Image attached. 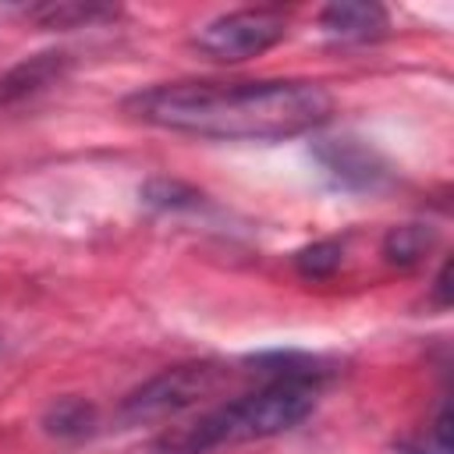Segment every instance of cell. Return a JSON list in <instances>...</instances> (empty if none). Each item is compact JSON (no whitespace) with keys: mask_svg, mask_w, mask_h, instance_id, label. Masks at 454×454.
Instances as JSON below:
<instances>
[{"mask_svg":"<svg viewBox=\"0 0 454 454\" xmlns=\"http://www.w3.org/2000/svg\"><path fill=\"white\" fill-rule=\"evenodd\" d=\"M124 114L163 131L213 142H284L326 124L333 96L305 78L163 82L131 92Z\"/></svg>","mask_w":454,"mask_h":454,"instance_id":"obj_1","label":"cell"},{"mask_svg":"<svg viewBox=\"0 0 454 454\" xmlns=\"http://www.w3.org/2000/svg\"><path fill=\"white\" fill-rule=\"evenodd\" d=\"M266 369L270 372L255 390L206 411L195 426L163 440L156 454H206L213 447L266 440L294 429L316 408L319 383L330 369L319 358L305 355H270Z\"/></svg>","mask_w":454,"mask_h":454,"instance_id":"obj_2","label":"cell"},{"mask_svg":"<svg viewBox=\"0 0 454 454\" xmlns=\"http://www.w3.org/2000/svg\"><path fill=\"white\" fill-rule=\"evenodd\" d=\"M227 376H231V369L216 365V362H184V365L163 369L124 397L121 415H124V422H153V419L177 415V411L199 404L202 397L216 394Z\"/></svg>","mask_w":454,"mask_h":454,"instance_id":"obj_3","label":"cell"},{"mask_svg":"<svg viewBox=\"0 0 454 454\" xmlns=\"http://www.w3.org/2000/svg\"><path fill=\"white\" fill-rule=\"evenodd\" d=\"M287 35V18L273 7H245V11H231L220 14L213 21H206L192 46L216 60V64H241L248 57H259L266 50H273L280 39Z\"/></svg>","mask_w":454,"mask_h":454,"instance_id":"obj_4","label":"cell"},{"mask_svg":"<svg viewBox=\"0 0 454 454\" xmlns=\"http://www.w3.org/2000/svg\"><path fill=\"white\" fill-rule=\"evenodd\" d=\"M323 170L344 188H380L387 181V163L358 138H330L316 145Z\"/></svg>","mask_w":454,"mask_h":454,"instance_id":"obj_5","label":"cell"},{"mask_svg":"<svg viewBox=\"0 0 454 454\" xmlns=\"http://www.w3.org/2000/svg\"><path fill=\"white\" fill-rule=\"evenodd\" d=\"M319 28L333 43H376L390 32V14L380 4L365 0H337L319 11Z\"/></svg>","mask_w":454,"mask_h":454,"instance_id":"obj_6","label":"cell"},{"mask_svg":"<svg viewBox=\"0 0 454 454\" xmlns=\"http://www.w3.org/2000/svg\"><path fill=\"white\" fill-rule=\"evenodd\" d=\"M43 429L57 440H82L96 429V408L85 397H60L46 408Z\"/></svg>","mask_w":454,"mask_h":454,"instance_id":"obj_7","label":"cell"},{"mask_svg":"<svg viewBox=\"0 0 454 454\" xmlns=\"http://www.w3.org/2000/svg\"><path fill=\"white\" fill-rule=\"evenodd\" d=\"M436 245V231L426 223H401L383 234V259L394 266H415L422 262Z\"/></svg>","mask_w":454,"mask_h":454,"instance_id":"obj_8","label":"cell"},{"mask_svg":"<svg viewBox=\"0 0 454 454\" xmlns=\"http://www.w3.org/2000/svg\"><path fill=\"white\" fill-rule=\"evenodd\" d=\"M64 53H39L25 64H18L7 78H0V99H18V96H28V92H39L43 85H50L60 67H64Z\"/></svg>","mask_w":454,"mask_h":454,"instance_id":"obj_9","label":"cell"},{"mask_svg":"<svg viewBox=\"0 0 454 454\" xmlns=\"http://www.w3.org/2000/svg\"><path fill=\"white\" fill-rule=\"evenodd\" d=\"M340 262H344L340 238H323V241H312L294 252V270L301 280H326L340 270Z\"/></svg>","mask_w":454,"mask_h":454,"instance_id":"obj_10","label":"cell"},{"mask_svg":"<svg viewBox=\"0 0 454 454\" xmlns=\"http://www.w3.org/2000/svg\"><path fill=\"white\" fill-rule=\"evenodd\" d=\"M106 14H114V7H96V4H43L28 11V18L39 21L43 28H74Z\"/></svg>","mask_w":454,"mask_h":454,"instance_id":"obj_11","label":"cell"},{"mask_svg":"<svg viewBox=\"0 0 454 454\" xmlns=\"http://www.w3.org/2000/svg\"><path fill=\"white\" fill-rule=\"evenodd\" d=\"M142 199L156 209H188V206H199V192L181 184V181H167V177H156L142 188Z\"/></svg>","mask_w":454,"mask_h":454,"instance_id":"obj_12","label":"cell"},{"mask_svg":"<svg viewBox=\"0 0 454 454\" xmlns=\"http://www.w3.org/2000/svg\"><path fill=\"white\" fill-rule=\"evenodd\" d=\"M447 280H450V262H443V266H440L436 284H433V301H436L440 309H447V301H450V298H447V291H450V284H447Z\"/></svg>","mask_w":454,"mask_h":454,"instance_id":"obj_13","label":"cell"}]
</instances>
